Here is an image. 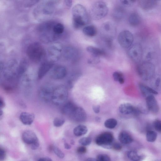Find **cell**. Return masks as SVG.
Listing matches in <instances>:
<instances>
[{
    "mask_svg": "<svg viewBox=\"0 0 161 161\" xmlns=\"http://www.w3.org/2000/svg\"><path fill=\"white\" fill-rule=\"evenodd\" d=\"M157 136V133L153 130H149L147 132L146 138L149 142H153L155 141Z\"/></svg>",
    "mask_w": 161,
    "mask_h": 161,
    "instance_id": "36",
    "label": "cell"
},
{
    "mask_svg": "<svg viewBox=\"0 0 161 161\" xmlns=\"http://www.w3.org/2000/svg\"><path fill=\"white\" fill-rule=\"evenodd\" d=\"M53 150L55 154L59 158H63L64 157V153L58 147L53 146Z\"/></svg>",
    "mask_w": 161,
    "mask_h": 161,
    "instance_id": "40",
    "label": "cell"
},
{
    "mask_svg": "<svg viewBox=\"0 0 161 161\" xmlns=\"http://www.w3.org/2000/svg\"><path fill=\"white\" fill-rule=\"evenodd\" d=\"M92 58H91L88 60V63L89 64H95L99 62V60L98 57L92 56Z\"/></svg>",
    "mask_w": 161,
    "mask_h": 161,
    "instance_id": "46",
    "label": "cell"
},
{
    "mask_svg": "<svg viewBox=\"0 0 161 161\" xmlns=\"http://www.w3.org/2000/svg\"><path fill=\"white\" fill-rule=\"evenodd\" d=\"M27 68L28 64L26 61L25 59H23L18 66V76H22L24 75L26 71Z\"/></svg>",
    "mask_w": 161,
    "mask_h": 161,
    "instance_id": "32",
    "label": "cell"
},
{
    "mask_svg": "<svg viewBox=\"0 0 161 161\" xmlns=\"http://www.w3.org/2000/svg\"><path fill=\"white\" fill-rule=\"evenodd\" d=\"M114 80L118 82L120 84H123L125 82L124 75L122 73L119 71H115L113 74Z\"/></svg>",
    "mask_w": 161,
    "mask_h": 161,
    "instance_id": "35",
    "label": "cell"
},
{
    "mask_svg": "<svg viewBox=\"0 0 161 161\" xmlns=\"http://www.w3.org/2000/svg\"><path fill=\"white\" fill-rule=\"evenodd\" d=\"M137 70L140 76L144 80H148L151 78L155 72L154 65L149 62H144L140 64Z\"/></svg>",
    "mask_w": 161,
    "mask_h": 161,
    "instance_id": "6",
    "label": "cell"
},
{
    "mask_svg": "<svg viewBox=\"0 0 161 161\" xmlns=\"http://www.w3.org/2000/svg\"><path fill=\"white\" fill-rule=\"evenodd\" d=\"M112 148L115 150L119 151L122 148V146L119 143L115 142L113 143Z\"/></svg>",
    "mask_w": 161,
    "mask_h": 161,
    "instance_id": "45",
    "label": "cell"
},
{
    "mask_svg": "<svg viewBox=\"0 0 161 161\" xmlns=\"http://www.w3.org/2000/svg\"><path fill=\"white\" fill-rule=\"evenodd\" d=\"M3 111L1 109H0V119H1L2 116L3 115Z\"/></svg>",
    "mask_w": 161,
    "mask_h": 161,
    "instance_id": "54",
    "label": "cell"
},
{
    "mask_svg": "<svg viewBox=\"0 0 161 161\" xmlns=\"http://www.w3.org/2000/svg\"><path fill=\"white\" fill-rule=\"evenodd\" d=\"M76 106L72 102L69 101L64 104L61 109V113L69 117L76 107Z\"/></svg>",
    "mask_w": 161,
    "mask_h": 161,
    "instance_id": "22",
    "label": "cell"
},
{
    "mask_svg": "<svg viewBox=\"0 0 161 161\" xmlns=\"http://www.w3.org/2000/svg\"><path fill=\"white\" fill-rule=\"evenodd\" d=\"M114 137L113 134L109 132H105L98 135L96 138V144L104 148H112Z\"/></svg>",
    "mask_w": 161,
    "mask_h": 161,
    "instance_id": "7",
    "label": "cell"
},
{
    "mask_svg": "<svg viewBox=\"0 0 161 161\" xmlns=\"http://www.w3.org/2000/svg\"><path fill=\"white\" fill-rule=\"evenodd\" d=\"M139 87L142 93L146 97L153 94L157 95L158 94L157 92L153 89L143 84L140 83Z\"/></svg>",
    "mask_w": 161,
    "mask_h": 161,
    "instance_id": "27",
    "label": "cell"
},
{
    "mask_svg": "<svg viewBox=\"0 0 161 161\" xmlns=\"http://www.w3.org/2000/svg\"><path fill=\"white\" fill-rule=\"evenodd\" d=\"M70 143L72 145H74L75 143L74 141L73 140H71L70 141Z\"/></svg>",
    "mask_w": 161,
    "mask_h": 161,
    "instance_id": "55",
    "label": "cell"
},
{
    "mask_svg": "<svg viewBox=\"0 0 161 161\" xmlns=\"http://www.w3.org/2000/svg\"><path fill=\"white\" fill-rule=\"evenodd\" d=\"M160 82V80L159 79H158L156 80V85L157 86H158Z\"/></svg>",
    "mask_w": 161,
    "mask_h": 161,
    "instance_id": "53",
    "label": "cell"
},
{
    "mask_svg": "<svg viewBox=\"0 0 161 161\" xmlns=\"http://www.w3.org/2000/svg\"><path fill=\"white\" fill-rule=\"evenodd\" d=\"M65 120L62 118L60 117L55 118L53 121V125L56 127L62 126L64 124Z\"/></svg>",
    "mask_w": 161,
    "mask_h": 161,
    "instance_id": "38",
    "label": "cell"
},
{
    "mask_svg": "<svg viewBox=\"0 0 161 161\" xmlns=\"http://www.w3.org/2000/svg\"><path fill=\"white\" fill-rule=\"evenodd\" d=\"M117 39L119 43L122 47L128 48L132 45L134 37L130 31L124 30L119 33Z\"/></svg>",
    "mask_w": 161,
    "mask_h": 161,
    "instance_id": "10",
    "label": "cell"
},
{
    "mask_svg": "<svg viewBox=\"0 0 161 161\" xmlns=\"http://www.w3.org/2000/svg\"><path fill=\"white\" fill-rule=\"evenodd\" d=\"M153 126L157 131L161 133V121L156 119L153 122Z\"/></svg>",
    "mask_w": 161,
    "mask_h": 161,
    "instance_id": "41",
    "label": "cell"
},
{
    "mask_svg": "<svg viewBox=\"0 0 161 161\" xmlns=\"http://www.w3.org/2000/svg\"><path fill=\"white\" fill-rule=\"evenodd\" d=\"M54 21L50 20L43 22L38 25L37 31L41 40L44 42H49L55 41L59 37L53 32V27L56 23Z\"/></svg>",
    "mask_w": 161,
    "mask_h": 161,
    "instance_id": "2",
    "label": "cell"
},
{
    "mask_svg": "<svg viewBox=\"0 0 161 161\" xmlns=\"http://www.w3.org/2000/svg\"><path fill=\"white\" fill-rule=\"evenodd\" d=\"M58 1H46L41 5V11L42 14L46 15H51L54 11Z\"/></svg>",
    "mask_w": 161,
    "mask_h": 161,
    "instance_id": "14",
    "label": "cell"
},
{
    "mask_svg": "<svg viewBox=\"0 0 161 161\" xmlns=\"http://www.w3.org/2000/svg\"><path fill=\"white\" fill-rule=\"evenodd\" d=\"M124 9L122 7H118L115 8L113 12V16L115 19H120L123 16Z\"/></svg>",
    "mask_w": 161,
    "mask_h": 161,
    "instance_id": "33",
    "label": "cell"
},
{
    "mask_svg": "<svg viewBox=\"0 0 161 161\" xmlns=\"http://www.w3.org/2000/svg\"><path fill=\"white\" fill-rule=\"evenodd\" d=\"M68 95L67 87L64 85H58L54 88L52 102L57 106L64 104L67 100Z\"/></svg>",
    "mask_w": 161,
    "mask_h": 161,
    "instance_id": "5",
    "label": "cell"
},
{
    "mask_svg": "<svg viewBox=\"0 0 161 161\" xmlns=\"http://www.w3.org/2000/svg\"><path fill=\"white\" fill-rule=\"evenodd\" d=\"M62 52V54L64 58L68 60L75 59L77 55L76 50L74 47H65Z\"/></svg>",
    "mask_w": 161,
    "mask_h": 161,
    "instance_id": "21",
    "label": "cell"
},
{
    "mask_svg": "<svg viewBox=\"0 0 161 161\" xmlns=\"http://www.w3.org/2000/svg\"><path fill=\"white\" fill-rule=\"evenodd\" d=\"M54 62L51 61H46L40 66L38 72V77L40 79L43 78L53 68Z\"/></svg>",
    "mask_w": 161,
    "mask_h": 161,
    "instance_id": "19",
    "label": "cell"
},
{
    "mask_svg": "<svg viewBox=\"0 0 161 161\" xmlns=\"http://www.w3.org/2000/svg\"><path fill=\"white\" fill-rule=\"evenodd\" d=\"M64 148L67 149H69L71 148V146L66 142H65L64 143Z\"/></svg>",
    "mask_w": 161,
    "mask_h": 161,
    "instance_id": "51",
    "label": "cell"
},
{
    "mask_svg": "<svg viewBox=\"0 0 161 161\" xmlns=\"http://www.w3.org/2000/svg\"><path fill=\"white\" fill-rule=\"evenodd\" d=\"M146 103L147 109L153 114H156L159 111L158 103L153 95H149L146 97Z\"/></svg>",
    "mask_w": 161,
    "mask_h": 161,
    "instance_id": "17",
    "label": "cell"
},
{
    "mask_svg": "<svg viewBox=\"0 0 161 161\" xmlns=\"http://www.w3.org/2000/svg\"><path fill=\"white\" fill-rule=\"evenodd\" d=\"M65 3L66 6L69 8L71 7L72 4V1L71 0H65L64 1Z\"/></svg>",
    "mask_w": 161,
    "mask_h": 161,
    "instance_id": "48",
    "label": "cell"
},
{
    "mask_svg": "<svg viewBox=\"0 0 161 161\" xmlns=\"http://www.w3.org/2000/svg\"><path fill=\"white\" fill-rule=\"evenodd\" d=\"M88 131L86 126L83 125H79L75 127L73 130L74 135L77 136H81L86 134Z\"/></svg>",
    "mask_w": 161,
    "mask_h": 161,
    "instance_id": "29",
    "label": "cell"
},
{
    "mask_svg": "<svg viewBox=\"0 0 161 161\" xmlns=\"http://www.w3.org/2000/svg\"><path fill=\"white\" fill-rule=\"evenodd\" d=\"M155 161H161V160H156Z\"/></svg>",
    "mask_w": 161,
    "mask_h": 161,
    "instance_id": "56",
    "label": "cell"
},
{
    "mask_svg": "<svg viewBox=\"0 0 161 161\" xmlns=\"http://www.w3.org/2000/svg\"><path fill=\"white\" fill-rule=\"evenodd\" d=\"M118 139L121 143L124 144H130L133 141L131 136L125 131H122L120 132L118 136Z\"/></svg>",
    "mask_w": 161,
    "mask_h": 161,
    "instance_id": "24",
    "label": "cell"
},
{
    "mask_svg": "<svg viewBox=\"0 0 161 161\" xmlns=\"http://www.w3.org/2000/svg\"><path fill=\"white\" fill-rule=\"evenodd\" d=\"M63 47L59 43H55L52 45L48 48V54L52 61L58 60L62 54Z\"/></svg>",
    "mask_w": 161,
    "mask_h": 161,
    "instance_id": "11",
    "label": "cell"
},
{
    "mask_svg": "<svg viewBox=\"0 0 161 161\" xmlns=\"http://www.w3.org/2000/svg\"><path fill=\"white\" fill-rule=\"evenodd\" d=\"M38 161H52V160L49 158L43 157L39 158Z\"/></svg>",
    "mask_w": 161,
    "mask_h": 161,
    "instance_id": "50",
    "label": "cell"
},
{
    "mask_svg": "<svg viewBox=\"0 0 161 161\" xmlns=\"http://www.w3.org/2000/svg\"><path fill=\"white\" fill-rule=\"evenodd\" d=\"M5 103L3 99L1 97L0 98V109L3 108L5 106Z\"/></svg>",
    "mask_w": 161,
    "mask_h": 161,
    "instance_id": "49",
    "label": "cell"
},
{
    "mask_svg": "<svg viewBox=\"0 0 161 161\" xmlns=\"http://www.w3.org/2000/svg\"><path fill=\"white\" fill-rule=\"evenodd\" d=\"M26 53L29 58L35 63L41 61L46 54L44 48L41 44L37 42H34L29 45Z\"/></svg>",
    "mask_w": 161,
    "mask_h": 161,
    "instance_id": "3",
    "label": "cell"
},
{
    "mask_svg": "<svg viewBox=\"0 0 161 161\" xmlns=\"http://www.w3.org/2000/svg\"><path fill=\"white\" fill-rule=\"evenodd\" d=\"M108 12V8L105 2L97 1L92 4L90 10V14L93 19L98 20L105 17Z\"/></svg>",
    "mask_w": 161,
    "mask_h": 161,
    "instance_id": "4",
    "label": "cell"
},
{
    "mask_svg": "<svg viewBox=\"0 0 161 161\" xmlns=\"http://www.w3.org/2000/svg\"><path fill=\"white\" fill-rule=\"evenodd\" d=\"M22 139L25 143L30 145L31 146L39 142L35 133L29 130H26L23 132Z\"/></svg>",
    "mask_w": 161,
    "mask_h": 161,
    "instance_id": "16",
    "label": "cell"
},
{
    "mask_svg": "<svg viewBox=\"0 0 161 161\" xmlns=\"http://www.w3.org/2000/svg\"><path fill=\"white\" fill-rule=\"evenodd\" d=\"M54 88L50 84H45L40 87L38 90V95L40 100L46 103L52 101Z\"/></svg>",
    "mask_w": 161,
    "mask_h": 161,
    "instance_id": "9",
    "label": "cell"
},
{
    "mask_svg": "<svg viewBox=\"0 0 161 161\" xmlns=\"http://www.w3.org/2000/svg\"><path fill=\"white\" fill-rule=\"evenodd\" d=\"M72 24L75 29H79L86 25L89 17L86 8L83 5L77 4L72 8Z\"/></svg>",
    "mask_w": 161,
    "mask_h": 161,
    "instance_id": "1",
    "label": "cell"
},
{
    "mask_svg": "<svg viewBox=\"0 0 161 161\" xmlns=\"http://www.w3.org/2000/svg\"><path fill=\"white\" fill-rule=\"evenodd\" d=\"M67 71L66 68L61 65L55 67L52 70L50 75L55 80H61L64 78L66 75Z\"/></svg>",
    "mask_w": 161,
    "mask_h": 161,
    "instance_id": "15",
    "label": "cell"
},
{
    "mask_svg": "<svg viewBox=\"0 0 161 161\" xmlns=\"http://www.w3.org/2000/svg\"><path fill=\"white\" fill-rule=\"evenodd\" d=\"M70 117L75 121L81 122L86 119V114L82 108L76 107Z\"/></svg>",
    "mask_w": 161,
    "mask_h": 161,
    "instance_id": "18",
    "label": "cell"
},
{
    "mask_svg": "<svg viewBox=\"0 0 161 161\" xmlns=\"http://www.w3.org/2000/svg\"><path fill=\"white\" fill-rule=\"evenodd\" d=\"M77 152L79 154H84L87 152V149L84 146H80L77 148Z\"/></svg>",
    "mask_w": 161,
    "mask_h": 161,
    "instance_id": "43",
    "label": "cell"
},
{
    "mask_svg": "<svg viewBox=\"0 0 161 161\" xmlns=\"http://www.w3.org/2000/svg\"><path fill=\"white\" fill-rule=\"evenodd\" d=\"M119 110L122 114L125 115L133 114L137 115L141 112L140 109L129 103H125L120 105Z\"/></svg>",
    "mask_w": 161,
    "mask_h": 161,
    "instance_id": "13",
    "label": "cell"
},
{
    "mask_svg": "<svg viewBox=\"0 0 161 161\" xmlns=\"http://www.w3.org/2000/svg\"><path fill=\"white\" fill-rule=\"evenodd\" d=\"M85 161H97L96 158H87Z\"/></svg>",
    "mask_w": 161,
    "mask_h": 161,
    "instance_id": "52",
    "label": "cell"
},
{
    "mask_svg": "<svg viewBox=\"0 0 161 161\" xmlns=\"http://www.w3.org/2000/svg\"><path fill=\"white\" fill-rule=\"evenodd\" d=\"M96 159L97 161H111L110 157L107 154H101L97 156Z\"/></svg>",
    "mask_w": 161,
    "mask_h": 161,
    "instance_id": "39",
    "label": "cell"
},
{
    "mask_svg": "<svg viewBox=\"0 0 161 161\" xmlns=\"http://www.w3.org/2000/svg\"><path fill=\"white\" fill-rule=\"evenodd\" d=\"M64 27L61 23L56 22L53 27V31L54 33L59 37L64 32Z\"/></svg>",
    "mask_w": 161,
    "mask_h": 161,
    "instance_id": "30",
    "label": "cell"
},
{
    "mask_svg": "<svg viewBox=\"0 0 161 161\" xmlns=\"http://www.w3.org/2000/svg\"><path fill=\"white\" fill-rule=\"evenodd\" d=\"M35 117L32 113L24 112L19 115V119L22 124L25 125H30L33 122Z\"/></svg>",
    "mask_w": 161,
    "mask_h": 161,
    "instance_id": "20",
    "label": "cell"
},
{
    "mask_svg": "<svg viewBox=\"0 0 161 161\" xmlns=\"http://www.w3.org/2000/svg\"><path fill=\"white\" fill-rule=\"evenodd\" d=\"M6 152L4 149L1 147L0 148V160H3L5 157Z\"/></svg>",
    "mask_w": 161,
    "mask_h": 161,
    "instance_id": "44",
    "label": "cell"
},
{
    "mask_svg": "<svg viewBox=\"0 0 161 161\" xmlns=\"http://www.w3.org/2000/svg\"><path fill=\"white\" fill-rule=\"evenodd\" d=\"M116 27L112 22L107 21L104 23L101 27V33L103 35L106 43L112 42L113 38L115 35Z\"/></svg>",
    "mask_w": 161,
    "mask_h": 161,
    "instance_id": "8",
    "label": "cell"
},
{
    "mask_svg": "<svg viewBox=\"0 0 161 161\" xmlns=\"http://www.w3.org/2000/svg\"><path fill=\"white\" fill-rule=\"evenodd\" d=\"M129 24L132 26H135L139 24L141 18L139 15L136 13H133L129 16L128 19Z\"/></svg>",
    "mask_w": 161,
    "mask_h": 161,
    "instance_id": "28",
    "label": "cell"
},
{
    "mask_svg": "<svg viewBox=\"0 0 161 161\" xmlns=\"http://www.w3.org/2000/svg\"><path fill=\"white\" fill-rule=\"evenodd\" d=\"M117 125V121L114 118H109L106 120L104 123L105 126L108 129L114 128Z\"/></svg>",
    "mask_w": 161,
    "mask_h": 161,
    "instance_id": "34",
    "label": "cell"
},
{
    "mask_svg": "<svg viewBox=\"0 0 161 161\" xmlns=\"http://www.w3.org/2000/svg\"><path fill=\"white\" fill-rule=\"evenodd\" d=\"M142 49L141 45L135 44L130 47L128 51V54L130 58L135 62H139L142 56Z\"/></svg>",
    "mask_w": 161,
    "mask_h": 161,
    "instance_id": "12",
    "label": "cell"
},
{
    "mask_svg": "<svg viewBox=\"0 0 161 161\" xmlns=\"http://www.w3.org/2000/svg\"><path fill=\"white\" fill-rule=\"evenodd\" d=\"M128 157L132 161H141L143 158L135 151L130 150L127 153Z\"/></svg>",
    "mask_w": 161,
    "mask_h": 161,
    "instance_id": "31",
    "label": "cell"
},
{
    "mask_svg": "<svg viewBox=\"0 0 161 161\" xmlns=\"http://www.w3.org/2000/svg\"><path fill=\"white\" fill-rule=\"evenodd\" d=\"M86 50L94 57H99L105 55V53L103 50L92 46L86 47Z\"/></svg>",
    "mask_w": 161,
    "mask_h": 161,
    "instance_id": "25",
    "label": "cell"
},
{
    "mask_svg": "<svg viewBox=\"0 0 161 161\" xmlns=\"http://www.w3.org/2000/svg\"><path fill=\"white\" fill-rule=\"evenodd\" d=\"M136 1L135 0H120L121 3L124 5L125 6L129 7L133 5Z\"/></svg>",
    "mask_w": 161,
    "mask_h": 161,
    "instance_id": "42",
    "label": "cell"
},
{
    "mask_svg": "<svg viewBox=\"0 0 161 161\" xmlns=\"http://www.w3.org/2000/svg\"><path fill=\"white\" fill-rule=\"evenodd\" d=\"M82 31L84 35L89 37L95 36L97 33L96 27L93 25L85 26L83 29Z\"/></svg>",
    "mask_w": 161,
    "mask_h": 161,
    "instance_id": "26",
    "label": "cell"
},
{
    "mask_svg": "<svg viewBox=\"0 0 161 161\" xmlns=\"http://www.w3.org/2000/svg\"><path fill=\"white\" fill-rule=\"evenodd\" d=\"M140 7L142 9L148 10L152 9L156 5L157 1L153 0H142L138 1Z\"/></svg>",
    "mask_w": 161,
    "mask_h": 161,
    "instance_id": "23",
    "label": "cell"
},
{
    "mask_svg": "<svg viewBox=\"0 0 161 161\" xmlns=\"http://www.w3.org/2000/svg\"><path fill=\"white\" fill-rule=\"evenodd\" d=\"M92 139L89 137H85L81 138L79 140V143L83 146L89 145L91 143Z\"/></svg>",
    "mask_w": 161,
    "mask_h": 161,
    "instance_id": "37",
    "label": "cell"
},
{
    "mask_svg": "<svg viewBox=\"0 0 161 161\" xmlns=\"http://www.w3.org/2000/svg\"><path fill=\"white\" fill-rule=\"evenodd\" d=\"M100 107L99 105H95L92 107L93 110L96 114H98L100 112Z\"/></svg>",
    "mask_w": 161,
    "mask_h": 161,
    "instance_id": "47",
    "label": "cell"
}]
</instances>
